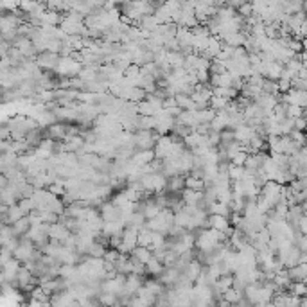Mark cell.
I'll use <instances>...</instances> for the list:
<instances>
[{"instance_id":"cell-1","label":"cell","mask_w":307,"mask_h":307,"mask_svg":"<svg viewBox=\"0 0 307 307\" xmlns=\"http://www.w3.org/2000/svg\"><path fill=\"white\" fill-rule=\"evenodd\" d=\"M81 70H83V63L79 59L72 58V56H61L54 74L61 75V78H74V75H79Z\"/></svg>"},{"instance_id":"cell-2","label":"cell","mask_w":307,"mask_h":307,"mask_svg":"<svg viewBox=\"0 0 307 307\" xmlns=\"http://www.w3.org/2000/svg\"><path fill=\"white\" fill-rule=\"evenodd\" d=\"M140 183L144 190L160 194L167 189V176L164 173H147L140 176Z\"/></svg>"},{"instance_id":"cell-3","label":"cell","mask_w":307,"mask_h":307,"mask_svg":"<svg viewBox=\"0 0 307 307\" xmlns=\"http://www.w3.org/2000/svg\"><path fill=\"white\" fill-rule=\"evenodd\" d=\"M284 187H286V185H282V183H279V181L270 180L268 183H266V185H264L262 189H260V196H262L264 200L268 201L272 209H275L277 205H279L280 201H282Z\"/></svg>"},{"instance_id":"cell-4","label":"cell","mask_w":307,"mask_h":307,"mask_svg":"<svg viewBox=\"0 0 307 307\" xmlns=\"http://www.w3.org/2000/svg\"><path fill=\"white\" fill-rule=\"evenodd\" d=\"M138 246V228L135 226H126L122 232V243L119 244V252L121 253H131Z\"/></svg>"},{"instance_id":"cell-5","label":"cell","mask_w":307,"mask_h":307,"mask_svg":"<svg viewBox=\"0 0 307 307\" xmlns=\"http://www.w3.org/2000/svg\"><path fill=\"white\" fill-rule=\"evenodd\" d=\"M155 130H138L135 133V144H137L138 149H151V147L157 146L160 133H153Z\"/></svg>"},{"instance_id":"cell-6","label":"cell","mask_w":307,"mask_h":307,"mask_svg":"<svg viewBox=\"0 0 307 307\" xmlns=\"http://www.w3.org/2000/svg\"><path fill=\"white\" fill-rule=\"evenodd\" d=\"M282 101L288 104H296L302 106L303 110L307 108V90H300V88H289L286 94L282 95Z\"/></svg>"},{"instance_id":"cell-7","label":"cell","mask_w":307,"mask_h":307,"mask_svg":"<svg viewBox=\"0 0 307 307\" xmlns=\"http://www.w3.org/2000/svg\"><path fill=\"white\" fill-rule=\"evenodd\" d=\"M59 58H61V54H58V52H51V51H44L42 54L36 58V63L40 65V67L44 68V70H56V67H58L59 63Z\"/></svg>"},{"instance_id":"cell-8","label":"cell","mask_w":307,"mask_h":307,"mask_svg":"<svg viewBox=\"0 0 307 307\" xmlns=\"http://www.w3.org/2000/svg\"><path fill=\"white\" fill-rule=\"evenodd\" d=\"M232 221H228V216H221V214H209V226L210 228L221 230V232L232 234Z\"/></svg>"},{"instance_id":"cell-9","label":"cell","mask_w":307,"mask_h":307,"mask_svg":"<svg viewBox=\"0 0 307 307\" xmlns=\"http://www.w3.org/2000/svg\"><path fill=\"white\" fill-rule=\"evenodd\" d=\"M72 234L70 228H67L65 226V223L61 221V223H51V228H49V237H51L52 241H59V243H63L65 239H67L68 236Z\"/></svg>"},{"instance_id":"cell-10","label":"cell","mask_w":307,"mask_h":307,"mask_svg":"<svg viewBox=\"0 0 307 307\" xmlns=\"http://www.w3.org/2000/svg\"><path fill=\"white\" fill-rule=\"evenodd\" d=\"M234 133H236V140H239L241 144H244V146H248L250 140L253 138V135H257V131H255V128L250 126L248 122H246V124H241L239 128H236Z\"/></svg>"},{"instance_id":"cell-11","label":"cell","mask_w":307,"mask_h":307,"mask_svg":"<svg viewBox=\"0 0 307 307\" xmlns=\"http://www.w3.org/2000/svg\"><path fill=\"white\" fill-rule=\"evenodd\" d=\"M99 212H101V216L104 221H115L121 217V209H119L113 201H102Z\"/></svg>"},{"instance_id":"cell-12","label":"cell","mask_w":307,"mask_h":307,"mask_svg":"<svg viewBox=\"0 0 307 307\" xmlns=\"http://www.w3.org/2000/svg\"><path fill=\"white\" fill-rule=\"evenodd\" d=\"M180 275H181L180 268H176V266H169V268H166L160 273V280L166 284V286H176Z\"/></svg>"},{"instance_id":"cell-13","label":"cell","mask_w":307,"mask_h":307,"mask_svg":"<svg viewBox=\"0 0 307 307\" xmlns=\"http://www.w3.org/2000/svg\"><path fill=\"white\" fill-rule=\"evenodd\" d=\"M155 158H157V155H155V149H138L133 153V157H131V160L137 164V166H146V164H149V162H153Z\"/></svg>"},{"instance_id":"cell-14","label":"cell","mask_w":307,"mask_h":307,"mask_svg":"<svg viewBox=\"0 0 307 307\" xmlns=\"http://www.w3.org/2000/svg\"><path fill=\"white\" fill-rule=\"evenodd\" d=\"M201 272H203V262L196 259H193L185 268H183V273L187 275V279L193 280V282H196V279L201 275Z\"/></svg>"},{"instance_id":"cell-15","label":"cell","mask_w":307,"mask_h":307,"mask_svg":"<svg viewBox=\"0 0 307 307\" xmlns=\"http://www.w3.org/2000/svg\"><path fill=\"white\" fill-rule=\"evenodd\" d=\"M24 216H27V214H25L24 210L20 209V205H18V203L9 205L8 214H6V216H2V223H4V224H13L15 221H18L20 217H24Z\"/></svg>"},{"instance_id":"cell-16","label":"cell","mask_w":307,"mask_h":307,"mask_svg":"<svg viewBox=\"0 0 307 307\" xmlns=\"http://www.w3.org/2000/svg\"><path fill=\"white\" fill-rule=\"evenodd\" d=\"M207 210H209V214H221V216H230V214H232L230 205L223 203V201H219V200L212 201V203L207 207Z\"/></svg>"},{"instance_id":"cell-17","label":"cell","mask_w":307,"mask_h":307,"mask_svg":"<svg viewBox=\"0 0 307 307\" xmlns=\"http://www.w3.org/2000/svg\"><path fill=\"white\" fill-rule=\"evenodd\" d=\"M31 226H32V223H31V219H29V216H24V217H20L18 221H15L13 223V230H15V234L16 236H25V234L31 230Z\"/></svg>"},{"instance_id":"cell-18","label":"cell","mask_w":307,"mask_h":307,"mask_svg":"<svg viewBox=\"0 0 307 307\" xmlns=\"http://www.w3.org/2000/svg\"><path fill=\"white\" fill-rule=\"evenodd\" d=\"M185 176L187 174H174V176H171V180L167 181L169 193H180L181 189H185Z\"/></svg>"},{"instance_id":"cell-19","label":"cell","mask_w":307,"mask_h":307,"mask_svg":"<svg viewBox=\"0 0 307 307\" xmlns=\"http://www.w3.org/2000/svg\"><path fill=\"white\" fill-rule=\"evenodd\" d=\"M176 101L181 110H200L190 94H176Z\"/></svg>"},{"instance_id":"cell-20","label":"cell","mask_w":307,"mask_h":307,"mask_svg":"<svg viewBox=\"0 0 307 307\" xmlns=\"http://www.w3.org/2000/svg\"><path fill=\"white\" fill-rule=\"evenodd\" d=\"M131 257H133V259H137V260H140V262L147 264V260L153 257V250H151L149 246H140V244H138L137 248L131 252Z\"/></svg>"},{"instance_id":"cell-21","label":"cell","mask_w":307,"mask_h":307,"mask_svg":"<svg viewBox=\"0 0 307 307\" xmlns=\"http://www.w3.org/2000/svg\"><path fill=\"white\" fill-rule=\"evenodd\" d=\"M185 187L193 190H205V178L196 176V174H187L185 176Z\"/></svg>"},{"instance_id":"cell-22","label":"cell","mask_w":307,"mask_h":307,"mask_svg":"<svg viewBox=\"0 0 307 307\" xmlns=\"http://www.w3.org/2000/svg\"><path fill=\"white\" fill-rule=\"evenodd\" d=\"M146 268H147V273L149 275H155V277H160V273L166 270V266H164V262H162L158 257H151L149 260H147V264H146Z\"/></svg>"},{"instance_id":"cell-23","label":"cell","mask_w":307,"mask_h":307,"mask_svg":"<svg viewBox=\"0 0 307 307\" xmlns=\"http://www.w3.org/2000/svg\"><path fill=\"white\" fill-rule=\"evenodd\" d=\"M151 239H153V230L147 226H142L138 230V244L140 246H151Z\"/></svg>"},{"instance_id":"cell-24","label":"cell","mask_w":307,"mask_h":307,"mask_svg":"<svg viewBox=\"0 0 307 307\" xmlns=\"http://www.w3.org/2000/svg\"><path fill=\"white\" fill-rule=\"evenodd\" d=\"M228 104H230V99L223 97V95H216V94H214L212 99H210V108H214L216 111L224 110V108L228 106Z\"/></svg>"},{"instance_id":"cell-25","label":"cell","mask_w":307,"mask_h":307,"mask_svg":"<svg viewBox=\"0 0 307 307\" xmlns=\"http://www.w3.org/2000/svg\"><path fill=\"white\" fill-rule=\"evenodd\" d=\"M289 291H291L293 295H296V296H300V298H302V296L307 295V282H305V280H293Z\"/></svg>"},{"instance_id":"cell-26","label":"cell","mask_w":307,"mask_h":307,"mask_svg":"<svg viewBox=\"0 0 307 307\" xmlns=\"http://www.w3.org/2000/svg\"><path fill=\"white\" fill-rule=\"evenodd\" d=\"M262 90H264V94H273V95H279V92H280L279 81H275V79H270V78H266V79H264Z\"/></svg>"},{"instance_id":"cell-27","label":"cell","mask_w":307,"mask_h":307,"mask_svg":"<svg viewBox=\"0 0 307 307\" xmlns=\"http://www.w3.org/2000/svg\"><path fill=\"white\" fill-rule=\"evenodd\" d=\"M106 244H102V243H99L97 239H95V243L92 244L90 248H88V255H92V257H104V253H106Z\"/></svg>"},{"instance_id":"cell-28","label":"cell","mask_w":307,"mask_h":307,"mask_svg":"<svg viewBox=\"0 0 307 307\" xmlns=\"http://www.w3.org/2000/svg\"><path fill=\"white\" fill-rule=\"evenodd\" d=\"M42 4L38 0H20V9L25 13V15H31V13L36 11V8Z\"/></svg>"},{"instance_id":"cell-29","label":"cell","mask_w":307,"mask_h":307,"mask_svg":"<svg viewBox=\"0 0 307 307\" xmlns=\"http://www.w3.org/2000/svg\"><path fill=\"white\" fill-rule=\"evenodd\" d=\"M0 6H2L4 13H15L20 9V0H2Z\"/></svg>"},{"instance_id":"cell-30","label":"cell","mask_w":307,"mask_h":307,"mask_svg":"<svg viewBox=\"0 0 307 307\" xmlns=\"http://www.w3.org/2000/svg\"><path fill=\"white\" fill-rule=\"evenodd\" d=\"M286 108H288V117H291V119L302 117V115H303V108L302 106H296V104H288V102H286Z\"/></svg>"},{"instance_id":"cell-31","label":"cell","mask_w":307,"mask_h":307,"mask_svg":"<svg viewBox=\"0 0 307 307\" xmlns=\"http://www.w3.org/2000/svg\"><path fill=\"white\" fill-rule=\"evenodd\" d=\"M121 257V252H119L117 248H108L106 253H104V260H108V262H117V259Z\"/></svg>"},{"instance_id":"cell-32","label":"cell","mask_w":307,"mask_h":307,"mask_svg":"<svg viewBox=\"0 0 307 307\" xmlns=\"http://www.w3.org/2000/svg\"><path fill=\"white\" fill-rule=\"evenodd\" d=\"M295 130H300V131H305L307 130V121L305 117H296L295 119Z\"/></svg>"},{"instance_id":"cell-33","label":"cell","mask_w":307,"mask_h":307,"mask_svg":"<svg viewBox=\"0 0 307 307\" xmlns=\"http://www.w3.org/2000/svg\"><path fill=\"white\" fill-rule=\"evenodd\" d=\"M244 2H248V0H226V4L232 6V8H239V6H243Z\"/></svg>"},{"instance_id":"cell-34","label":"cell","mask_w":307,"mask_h":307,"mask_svg":"<svg viewBox=\"0 0 307 307\" xmlns=\"http://www.w3.org/2000/svg\"><path fill=\"white\" fill-rule=\"evenodd\" d=\"M300 205H302L303 214H305V216H307V200H305V201H302V203H300Z\"/></svg>"}]
</instances>
